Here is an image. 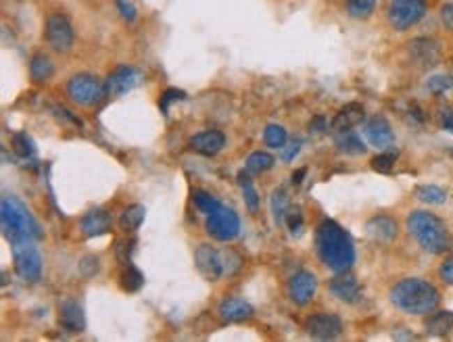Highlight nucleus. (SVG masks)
Segmentation results:
<instances>
[{
    "label": "nucleus",
    "instance_id": "nucleus-17",
    "mask_svg": "<svg viewBox=\"0 0 453 342\" xmlns=\"http://www.w3.org/2000/svg\"><path fill=\"white\" fill-rule=\"evenodd\" d=\"M111 224H113V217L109 211L105 209H92L88 211L82 221H79V228H82V234L92 238V236H102L111 230Z\"/></svg>",
    "mask_w": 453,
    "mask_h": 342
},
{
    "label": "nucleus",
    "instance_id": "nucleus-30",
    "mask_svg": "<svg viewBox=\"0 0 453 342\" xmlns=\"http://www.w3.org/2000/svg\"><path fill=\"white\" fill-rule=\"evenodd\" d=\"M263 140H266V144H268L270 148H284L289 136H286V130H284L282 125L272 123V125L266 127V132H263Z\"/></svg>",
    "mask_w": 453,
    "mask_h": 342
},
{
    "label": "nucleus",
    "instance_id": "nucleus-7",
    "mask_svg": "<svg viewBox=\"0 0 453 342\" xmlns=\"http://www.w3.org/2000/svg\"><path fill=\"white\" fill-rule=\"evenodd\" d=\"M67 96L79 107H94L105 96V86L90 73H77L67 81Z\"/></svg>",
    "mask_w": 453,
    "mask_h": 342
},
{
    "label": "nucleus",
    "instance_id": "nucleus-35",
    "mask_svg": "<svg viewBox=\"0 0 453 342\" xmlns=\"http://www.w3.org/2000/svg\"><path fill=\"white\" fill-rule=\"evenodd\" d=\"M13 148H15V153H17L19 157H23V159H29V157L36 155V146H33L31 138H29L25 132H17V134L13 136Z\"/></svg>",
    "mask_w": 453,
    "mask_h": 342
},
{
    "label": "nucleus",
    "instance_id": "nucleus-19",
    "mask_svg": "<svg viewBox=\"0 0 453 342\" xmlns=\"http://www.w3.org/2000/svg\"><path fill=\"white\" fill-rule=\"evenodd\" d=\"M190 146H192V150H197L199 155L215 157V155L226 146V136H224L222 132H217V130H207V132H201V134L192 136Z\"/></svg>",
    "mask_w": 453,
    "mask_h": 342
},
{
    "label": "nucleus",
    "instance_id": "nucleus-3",
    "mask_svg": "<svg viewBox=\"0 0 453 342\" xmlns=\"http://www.w3.org/2000/svg\"><path fill=\"white\" fill-rule=\"evenodd\" d=\"M408 230L431 255H443L452 249V236L447 232V226L429 211H414L408 217Z\"/></svg>",
    "mask_w": 453,
    "mask_h": 342
},
{
    "label": "nucleus",
    "instance_id": "nucleus-48",
    "mask_svg": "<svg viewBox=\"0 0 453 342\" xmlns=\"http://www.w3.org/2000/svg\"><path fill=\"white\" fill-rule=\"evenodd\" d=\"M312 132H324L326 130V121H324V117H316L314 121H312Z\"/></svg>",
    "mask_w": 453,
    "mask_h": 342
},
{
    "label": "nucleus",
    "instance_id": "nucleus-16",
    "mask_svg": "<svg viewBox=\"0 0 453 342\" xmlns=\"http://www.w3.org/2000/svg\"><path fill=\"white\" fill-rule=\"evenodd\" d=\"M59 324H61V328L63 330H67V332H84V328H86V318H84V311H82V307L75 303V301H71V299H65L61 305H59Z\"/></svg>",
    "mask_w": 453,
    "mask_h": 342
},
{
    "label": "nucleus",
    "instance_id": "nucleus-38",
    "mask_svg": "<svg viewBox=\"0 0 453 342\" xmlns=\"http://www.w3.org/2000/svg\"><path fill=\"white\" fill-rule=\"evenodd\" d=\"M184 98H186V94H184L182 90H178V88H169V90H165L163 96H161V102H159V104H161V111L167 113L171 102H178V100H184Z\"/></svg>",
    "mask_w": 453,
    "mask_h": 342
},
{
    "label": "nucleus",
    "instance_id": "nucleus-1",
    "mask_svg": "<svg viewBox=\"0 0 453 342\" xmlns=\"http://www.w3.org/2000/svg\"><path fill=\"white\" fill-rule=\"evenodd\" d=\"M316 247L322 263L335 274L349 272L355 261L351 236L332 219H324L316 232Z\"/></svg>",
    "mask_w": 453,
    "mask_h": 342
},
{
    "label": "nucleus",
    "instance_id": "nucleus-46",
    "mask_svg": "<svg viewBox=\"0 0 453 342\" xmlns=\"http://www.w3.org/2000/svg\"><path fill=\"white\" fill-rule=\"evenodd\" d=\"M299 150H301V144L299 142H293L291 146H284V150H282V161H293L297 155H299Z\"/></svg>",
    "mask_w": 453,
    "mask_h": 342
},
{
    "label": "nucleus",
    "instance_id": "nucleus-29",
    "mask_svg": "<svg viewBox=\"0 0 453 342\" xmlns=\"http://www.w3.org/2000/svg\"><path fill=\"white\" fill-rule=\"evenodd\" d=\"M276 159L270 155V153H263V150H257L253 155H249L247 159V169L253 171V173H263V171H270L274 167Z\"/></svg>",
    "mask_w": 453,
    "mask_h": 342
},
{
    "label": "nucleus",
    "instance_id": "nucleus-25",
    "mask_svg": "<svg viewBox=\"0 0 453 342\" xmlns=\"http://www.w3.org/2000/svg\"><path fill=\"white\" fill-rule=\"evenodd\" d=\"M337 146L341 153H347V155H364L366 153V144L364 140L351 132V130H345V132H339L337 136Z\"/></svg>",
    "mask_w": 453,
    "mask_h": 342
},
{
    "label": "nucleus",
    "instance_id": "nucleus-2",
    "mask_svg": "<svg viewBox=\"0 0 453 342\" xmlns=\"http://www.w3.org/2000/svg\"><path fill=\"white\" fill-rule=\"evenodd\" d=\"M393 305L408 316H429L439 307V290L420 278H408L393 286L391 290Z\"/></svg>",
    "mask_w": 453,
    "mask_h": 342
},
{
    "label": "nucleus",
    "instance_id": "nucleus-31",
    "mask_svg": "<svg viewBox=\"0 0 453 342\" xmlns=\"http://www.w3.org/2000/svg\"><path fill=\"white\" fill-rule=\"evenodd\" d=\"M289 196L286 192L280 188L272 194V213H274V219L276 224H284L286 221V215H289Z\"/></svg>",
    "mask_w": 453,
    "mask_h": 342
},
{
    "label": "nucleus",
    "instance_id": "nucleus-20",
    "mask_svg": "<svg viewBox=\"0 0 453 342\" xmlns=\"http://www.w3.org/2000/svg\"><path fill=\"white\" fill-rule=\"evenodd\" d=\"M410 52L418 63L435 65L441 56V46H439V42H435L431 38H418V40L410 42Z\"/></svg>",
    "mask_w": 453,
    "mask_h": 342
},
{
    "label": "nucleus",
    "instance_id": "nucleus-41",
    "mask_svg": "<svg viewBox=\"0 0 453 342\" xmlns=\"http://www.w3.org/2000/svg\"><path fill=\"white\" fill-rule=\"evenodd\" d=\"M115 4H117L119 15H121L128 23H134V21H136V6H134L130 0H115Z\"/></svg>",
    "mask_w": 453,
    "mask_h": 342
},
{
    "label": "nucleus",
    "instance_id": "nucleus-23",
    "mask_svg": "<svg viewBox=\"0 0 453 342\" xmlns=\"http://www.w3.org/2000/svg\"><path fill=\"white\" fill-rule=\"evenodd\" d=\"M427 334L431 336H447L453 330V313L452 311H437L424 322Z\"/></svg>",
    "mask_w": 453,
    "mask_h": 342
},
{
    "label": "nucleus",
    "instance_id": "nucleus-27",
    "mask_svg": "<svg viewBox=\"0 0 453 342\" xmlns=\"http://www.w3.org/2000/svg\"><path fill=\"white\" fill-rule=\"evenodd\" d=\"M144 207L142 205H132V207H128L123 213H121V217H119V226H121V230L123 232H136L140 226H142V221H144Z\"/></svg>",
    "mask_w": 453,
    "mask_h": 342
},
{
    "label": "nucleus",
    "instance_id": "nucleus-39",
    "mask_svg": "<svg viewBox=\"0 0 453 342\" xmlns=\"http://www.w3.org/2000/svg\"><path fill=\"white\" fill-rule=\"evenodd\" d=\"M136 247V240H119L117 247H115V255L121 263H130V257H132V251Z\"/></svg>",
    "mask_w": 453,
    "mask_h": 342
},
{
    "label": "nucleus",
    "instance_id": "nucleus-24",
    "mask_svg": "<svg viewBox=\"0 0 453 342\" xmlns=\"http://www.w3.org/2000/svg\"><path fill=\"white\" fill-rule=\"evenodd\" d=\"M52 73H54V67H52V61L46 54L38 52V54L31 56V61H29V75H31L33 81H48L52 77Z\"/></svg>",
    "mask_w": 453,
    "mask_h": 342
},
{
    "label": "nucleus",
    "instance_id": "nucleus-18",
    "mask_svg": "<svg viewBox=\"0 0 453 342\" xmlns=\"http://www.w3.org/2000/svg\"><path fill=\"white\" fill-rule=\"evenodd\" d=\"M330 290H332V295L339 299V301H343V303H358L360 301V297H362V286H360V282L351 276V274H347V272H343V274H339L332 282H330Z\"/></svg>",
    "mask_w": 453,
    "mask_h": 342
},
{
    "label": "nucleus",
    "instance_id": "nucleus-9",
    "mask_svg": "<svg viewBox=\"0 0 453 342\" xmlns=\"http://www.w3.org/2000/svg\"><path fill=\"white\" fill-rule=\"evenodd\" d=\"M144 79V73L132 65H121L117 69H113L109 73V77L105 79V94L111 98H119L123 94H128L130 90H134L136 86H140Z\"/></svg>",
    "mask_w": 453,
    "mask_h": 342
},
{
    "label": "nucleus",
    "instance_id": "nucleus-28",
    "mask_svg": "<svg viewBox=\"0 0 453 342\" xmlns=\"http://www.w3.org/2000/svg\"><path fill=\"white\" fill-rule=\"evenodd\" d=\"M238 186L243 188L245 203H247L249 211H251V213H257V209H259V194H257V190H255V186H253L251 178H249L245 171H240V173H238Z\"/></svg>",
    "mask_w": 453,
    "mask_h": 342
},
{
    "label": "nucleus",
    "instance_id": "nucleus-44",
    "mask_svg": "<svg viewBox=\"0 0 453 342\" xmlns=\"http://www.w3.org/2000/svg\"><path fill=\"white\" fill-rule=\"evenodd\" d=\"M52 111H54V115L59 117V119H65V121H69V123H73V125H77V127H82V121L77 119V117H73L67 109H63V107H52Z\"/></svg>",
    "mask_w": 453,
    "mask_h": 342
},
{
    "label": "nucleus",
    "instance_id": "nucleus-40",
    "mask_svg": "<svg viewBox=\"0 0 453 342\" xmlns=\"http://www.w3.org/2000/svg\"><path fill=\"white\" fill-rule=\"evenodd\" d=\"M98 270H100V261H98L96 257H92V255L84 257L82 263H79V272H82L86 278H92L94 274H98Z\"/></svg>",
    "mask_w": 453,
    "mask_h": 342
},
{
    "label": "nucleus",
    "instance_id": "nucleus-45",
    "mask_svg": "<svg viewBox=\"0 0 453 342\" xmlns=\"http://www.w3.org/2000/svg\"><path fill=\"white\" fill-rule=\"evenodd\" d=\"M441 21H443V25H445L447 29H452L453 31V2L443 4V8H441Z\"/></svg>",
    "mask_w": 453,
    "mask_h": 342
},
{
    "label": "nucleus",
    "instance_id": "nucleus-33",
    "mask_svg": "<svg viewBox=\"0 0 453 342\" xmlns=\"http://www.w3.org/2000/svg\"><path fill=\"white\" fill-rule=\"evenodd\" d=\"M192 199H194L197 209H199L201 213H205V215H211V213H215V211L222 207V203H220L215 196H211L209 192H205V190H197Z\"/></svg>",
    "mask_w": 453,
    "mask_h": 342
},
{
    "label": "nucleus",
    "instance_id": "nucleus-22",
    "mask_svg": "<svg viewBox=\"0 0 453 342\" xmlns=\"http://www.w3.org/2000/svg\"><path fill=\"white\" fill-rule=\"evenodd\" d=\"M366 232L370 238H374L378 242H391L397 238V224L387 215H378L366 224Z\"/></svg>",
    "mask_w": 453,
    "mask_h": 342
},
{
    "label": "nucleus",
    "instance_id": "nucleus-4",
    "mask_svg": "<svg viewBox=\"0 0 453 342\" xmlns=\"http://www.w3.org/2000/svg\"><path fill=\"white\" fill-rule=\"evenodd\" d=\"M0 217H2V234L10 244L21 242V240L36 242L42 238V230L38 221L33 219L29 209L17 199H2Z\"/></svg>",
    "mask_w": 453,
    "mask_h": 342
},
{
    "label": "nucleus",
    "instance_id": "nucleus-8",
    "mask_svg": "<svg viewBox=\"0 0 453 342\" xmlns=\"http://www.w3.org/2000/svg\"><path fill=\"white\" fill-rule=\"evenodd\" d=\"M207 232L211 238L220 242H230L240 232V219L234 213V209L222 205L215 213L207 215Z\"/></svg>",
    "mask_w": 453,
    "mask_h": 342
},
{
    "label": "nucleus",
    "instance_id": "nucleus-34",
    "mask_svg": "<svg viewBox=\"0 0 453 342\" xmlns=\"http://www.w3.org/2000/svg\"><path fill=\"white\" fill-rule=\"evenodd\" d=\"M376 0H347V13L355 19H368L374 13Z\"/></svg>",
    "mask_w": 453,
    "mask_h": 342
},
{
    "label": "nucleus",
    "instance_id": "nucleus-42",
    "mask_svg": "<svg viewBox=\"0 0 453 342\" xmlns=\"http://www.w3.org/2000/svg\"><path fill=\"white\" fill-rule=\"evenodd\" d=\"M286 224H289L291 232H293L295 236H299L301 230H303V215H301V211H299V209L289 211V215H286Z\"/></svg>",
    "mask_w": 453,
    "mask_h": 342
},
{
    "label": "nucleus",
    "instance_id": "nucleus-32",
    "mask_svg": "<svg viewBox=\"0 0 453 342\" xmlns=\"http://www.w3.org/2000/svg\"><path fill=\"white\" fill-rule=\"evenodd\" d=\"M144 284V276L140 274V270H136L134 265L128 263V270L121 274V288L125 293H138Z\"/></svg>",
    "mask_w": 453,
    "mask_h": 342
},
{
    "label": "nucleus",
    "instance_id": "nucleus-13",
    "mask_svg": "<svg viewBox=\"0 0 453 342\" xmlns=\"http://www.w3.org/2000/svg\"><path fill=\"white\" fill-rule=\"evenodd\" d=\"M307 332H309V336H314L318 341H332V339L341 336L343 322L332 313H318V316L307 320Z\"/></svg>",
    "mask_w": 453,
    "mask_h": 342
},
{
    "label": "nucleus",
    "instance_id": "nucleus-37",
    "mask_svg": "<svg viewBox=\"0 0 453 342\" xmlns=\"http://www.w3.org/2000/svg\"><path fill=\"white\" fill-rule=\"evenodd\" d=\"M450 88H453V77H450V75H433L429 79V90L435 94L447 92Z\"/></svg>",
    "mask_w": 453,
    "mask_h": 342
},
{
    "label": "nucleus",
    "instance_id": "nucleus-10",
    "mask_svg": "<svg viewBox=\"0 0 453 342\" xmlns=\"http://www.w3.org/2000/svg\"><path fill=\"white\" fill-rule=\"evenodd\" d=\"M44 38L56 52H69L73 46V25L65 15H50L46 21Z\"/></svg>",
    "mask_w": 453,
    "mask_h": 342
},
{
    "label": "nucleus",
    "instance_id": "nucleus-26",
    "mask_svg": "<svg viewBox=\"0 0 453 342\" xmlns=\"http://www.w3.org/2000/svg\"><path fill=\"white\" fill-rule=\"evenodd\" d=\"M414 194L420 203H427V205H443L447 201V192L435 184H422L414 190Z\"/></svg>",
    "mask_w": 453,
    "mask_h": 342
},
{
    "label": "nucleus",
    "instance_id": "nucleus-47",
    "mask_svg": "<svg viewBox=\"0 0 453 342\" xmlns=\"http://www.w3.org/2000/svg\"><path fill=\"white\" fill-rule=\"evenodd\" d=\"M441 123H443V127H445L447 132H452L453 134V111L452 109H447V111H443V113H441Z\"/></svg>",
    "mask_w": 453,
    "mask_h": 342
},
{
    "label": "nucleus",
    "instance_id": "nucleus-43",
    "mask_svg": "<svg viewBox=\"0 0 453 342\" xmlns=\"http://www.w3.org/2000/svg\"><path fill=\"white\" fill-rule=\"evenodd\" d=\"M439 274H441V278H443V282H445V284L453 286V257H450V259H445V261H443V265H441Z\"/></svg>",
    "mask_w": 453,
    "mask_h": 342
},
{
    "label": "nucleus",
    "instance_id": "nucleus-12",
    "mask_svg": "<svg viewBox=\"0 0 453 342\" xmlns=\"http://www.w3.org/2000/svg\"><path fill=\"white\" fill-rule=\"evenodd\" d=\"M316 288H318V280L312 272H297L289 280V297L299 307L312 303V299L316 297Z\"/></svg>",
    "mask_w": 453,
    "mask_h": 342
},
{
    "label": "nucleus",
    "instance_id": "nucleus-49",
    "mask_svg": "<svg viewBox=\"0 0 453 342\" xmlns=\"http://www.w3.org/2000/svg\"><path fill=\"white\" fill-rule=\"evenodd\" d=\"M305 173H307V169H299V171H295V173H293V184H301L303 178H305Z\"/></svg>",
    "mask_w": 453,
    "mask_h": 342
},
{
    "label": "nucleus",
    "instance_id": "nucleus-6",
    "mask_svg": "<svg viewBox=\"0 0 453 342\" xmlns=\"http://www.w3.org/2000/svg\"><path fill=\"white\" fill-rule=\"evenodd\" d=\"M427 15L424 0H391L387 8L389 23L397 31H408L416 23H420Z\"/></svg>",
    "mask_w": 453,
    "mask_h": 342
},
{
    "label": "nucleus",
    "instance_id": "nucleus-15",
    "mask_svg": "<svg viewBox=\"0 0 453 342\" xmlns=\"http://www.w3.org/2000/svg\"><path fill=\"white\" fill-rule=\"evenodd\" d=\"M255 309L251 303H247L245 299H226L222 301L220 309H217V316L224 324H238V322H245L249 318H253Z\"/></svg>",
    "mask_w": 453,
    "mask_h": 342
},
{
    "label": "nucleus",
    "instance_id": "nucleus-14",
    "mask_svg": "<svg viewBox=\"0 0 453 342\" xmlns=\"http://www.w3.org/2000/svg\"><path fill=\"white\" fill-rule=\"evenodd\" d=\"M364 136L372 146L383 148V150L391 148L393 142H395V134H393V130H391V125H389V121L385 117L368 119L366 125H364Z\"/></svg>",
    "mask_w": 453,
    "mask_h": 342
},
{
    "label": "nucleus",
    "instance_id": "nucleus-36",
    "mask_svg": "<svg viewBox=\"0 0 453 342\" xmlns=\"http://www.w3.org/2000/svg\"><path fill=\"white\" fill-rule=\"evenodd\" d=\"M395 161H397V150L395 148H387L383 155H378V157L372 159V169L381 171V173H389L395 167Z\"/></svg>",
    "mask_w": 453,
    "mask_h": 342
},
{
    "label": "nucleus",
    "instance_id": "nucleus-11",
    "mask_svg": "<svg viewBox=\"0 0 453 342\" xmlns=\"http://www.w3.org/2000/svg\"><path fill=\"white\" fill-rule=\"evenodd\" d=\"M194 261L205 280L217 282L224 276V255L217 253L211 244H201L194 253Z\"/></svg>",
    "mask_w": 453,
    "mask_h": 342
},
{
    "label": "nucleus",
    "instance_id": "nucleus-5",
    "mask_svg": "<svg viewBox=\"0 0 453 342\" xmlns=\"http://www.w3.org/2000/svg\"><path fill=\"white\" fill-rule=\"evenodd\" d=\"M10 247H13V261H15L17 276L29 284L38 282L42 278V257L33 247V240H21Z\"/></svg>",
    "mask_w": 453,
    "mask_h": 342
},
{
    "label": "nucleus",
    "instance_id": "nucleus-21",
    "mask_svg": "<svg viewBox=\"0 0 453 342\" xmlns=\"http://www.w3.org/2000/svg\"><path fill=\"white\" fill-rule=\"evenodd\" d=\"M364 117H366L364 107H362L360 102H351V104L343 107V109L337 113V117L332 119V130H335L337 134H339V132H345V130H351V127H355L358 123H362Z\"/></svg>",
    "mask_w": 453,
    "mask_h": 342
}]
</instances>
